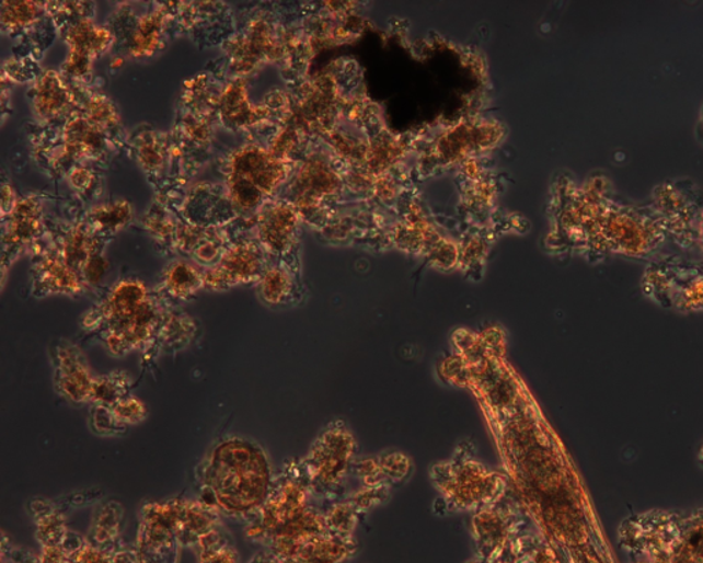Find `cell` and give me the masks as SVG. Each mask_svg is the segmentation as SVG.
Returning <instances> with one entry per match:
<instances>
[{"label": "cell", "instance_id": "f35d334b", "mask_svg": "<svg viewBox=\"0 0 703 563\" xmlns=\"http://www.w3.org/2000/svg\"><path fill=\"white\" fill-rule=\"evenodd\" d=\"M389 495H391V489H389V486H378V489L360 486L358 491H355L354 494H350L345 501L349 502L360 516V514H365L377 506L383 505V503L389 499Z\"/></svg>", "mask_w": 703, "mask_h": 563}, {"label": "cell", "instance_id": "9a60e30c", "mask_svg": "<svg viewBox=\"0 0 703 563\" xmlns=\"http://www.w3.org/2000/svg\"><path fill=\"white\" fill-rule=\"evenodd\" d=\"M199 338V324L187 313L168 307L157 334L155 356L176 354Z\"/></svg>", "mask_w": 703, "mask_h": 563}, {"label": "cell", "instance_id": "6f0895ef", "mask_svg": "<svg viewBox=\"0 0 703 563\" xmlns=\"http://www.w3.org/2000/svg\"><path fill=\"white\" fill-rule=\"evenodd\" d=\"M696 251H700L703 257V210L701 212L700 220H698Z\"/></svg>", "mask_w": 703, "mask_h": 563}, {"label": "cell", "instance_id": "f907efd6", "mask_svg": "<svg viewBox=\"0 0 703 563\" xmlns=\"http://www.w3.org/2000/svg\"><path fill=\"white\" fill-rule=\"evenodd\" d=\"M296 133L293 129H285V131L278 135V138L274 140L272 153L277 156L278 159L286 160V156L295 149L296 146Z\"/></svg>", "mask_w": 703, "mask_h": 563}, {"label": "cell", "instance_id": "ba28073f", "mask_svg": "<svg viewBox=\"0 0 703 563\" xmlns=\"http://www.w3.org/2000/svg\"><path fill=\"white\" fill-rule=\"evenodd\" d=\"M168 307L170 306L159 296L151 295L131 315L95 334L94 337L113 357L140 352L146 360H155L157 334Z\"/></svg>", "mask_w": 703, "mask_h": 563}, {"label": "cell", "instance_id": "e0dca14e", "mask_svg": "<svg viewBox=\"0 0 703 563\" xmlns=\"http://www.w3.org/2000/svg\"><path fill=\"white\" fill-rule=\"evenodd\" d=\"M204 289V273L196 265L187 262H173L168 265L162 274L160 297L165 305L172 307L171 301H188Z\"/></svg>", "mask_w": 703, "mask_h": 563}, {"label": "cell", "instance_id": "74e56055", "mask_svg": "<svg viewBox=\"0 0 703 563\" xmlns=\"http://www.w3.org/2000/svg\"><path fill=\"white\" fill-rule=\"evenodd\" d=\"M352 474L358 479L361 486H370V489H378V486H389L385 475L382 473L380 459L377 457H366L356 459Z\"/></svg>", "mask_w": 703, "mask_h": 563}, {"label": "cell", "instance_id": "9c48e42d", "mask_svg": "<svg viewBox=\"0 0 703 563\" xmlns=\"http://www.w3.org/2000/svg\"><path fill=\"white\" fill-rule=\"evenodd\" d=\"M53 382L59 397L73 405L90 404L95 376L79 345L58 340L51 352Z\"/></svg>", "mask_w": 703, "mask_h": 563}, {"label": "cell", "instance_id": "7bdbcfd3", "mask_svg": "<svg viewBox=\"0 0 703 563\" xmlns=\"http://www.w3.org/2000/svg\"><path fill=\"white\" fill-rule=\"evenodd\" d=\"M69 563H115V561H113V552L102 550L84 539L78 549L69 552Z\"/></svg>", "mask_w": 703, "mask_h": 563}, {"label": "cell", "instance_id": "836d02e7", "mask_svg": "<svg viewBox=\"0 0 703 563\" xmlns=\"http://www.w3.org/2000/svg\"><path fill=\"white\" fill-rule=\"evenodd\" d=\"M91 216L100 230L117 231L131 220L132 207L127 202H116L96 207Z\"/></svg>", "mask_w": 703, "mask_h": 563}, {"label": "cell", "instance_id": "f5cc1de1", "mask_svg": "<svg viewBox=\"0 0 703 563\" xmlns=\"http://www.w3.org/2000/svg\"><path fill=\"white\" fill-rule=\"evenodd\" d=\"M186 129L191 138L196 139L197 142H207L210 137V127L201 118H186Z\"/></svg>", "mask_w": 703, "mask_h": 563}, {"label": "cell", "instance_id": "7dc6e473", "mask_svg": "<svg viewBox=\"0 0 703 563\" xmlns=\"http://www.w3.org/2000/svg\"><path fill=\"white\" fill-rule=\"evenodd\" d=\"M503 137V128L497 123H481L474 127L475 148L479 150L491 149Z\"/></svg>", "mask_w": 703, "mask_h": 563}, {"label": "cell", "instance_id": "8992f818", "mask_svg": "<svg viewBox=\"0 0 703 563\" xmlns=\"http://www.w3.org/2000/svg\"><path fill=\"white\" fill-rule=\"evenodd\" d=\"M642 288L659 305L679 311L703 310V262L678 256L654 260L643 275Z\"/></svg>", "mask_w": 703, "mask_h": 563}, {"label": "cell", "instance_id": "4fadbf2b", "mask_svg": "<svg viewBox=\"0 0 703 563\" xmlns=\"http://www.w3.org/2000/svg\"><path fill=\"white\" fill-rule=\"evenodd\" d=\"M289 165L272 151L258 146H245L235 151L230 162V176L245 179L267 196L283 184L288 176Z\"/></svg>", "mask_w": 703, "mask_h": 563}, {"label": "cell", "instance_id": "7a4b0ae2", "mask_svg": "<svg viewBox=\"0 0 703 563\" xmlns=\"http://www.w3.org/2000/svg\"><path fill=\"white\" fill-rule=\"evenodd\" d=\"M602 237L606 254L636 260L661 258L669 240L650 203L635 204L615 192L604 205Z\"/></svg>", "mask_w": 703, "mask_h": 563}, {"label": "cell", "instance_id": "8fae6325", "mask_svg": "<svg viewBox=\"0 0 703 563\" xmlns=\"http://www.w3.org/2000/svg\"><path fill=\"white\" fill-rule=\"evenodd\" d=\"M151 295L153 294L140 279L128 278L117 282L99 305L84 313L80 326L94 337L95 334L131 315Z\"/></svg>", "mask_w": 703, "mask_h": 563}, {"label": "cell", "instance_id": "ab89813d", "mask_svg": "<svg viewBox=\"0 0 703 563\" xmlns=\"http://www.w3.org/2000/svg\"><path fill=\"white\" fill-rule=\"evenodd\" d=\"M229 186L232 202L243 210L256 208L264 197V194L245 179L230 176Z\"/></svg>", "mask_w": 703, "mask_h": 563}, {"label": "cell", "instance_id": "1f68e13d", "mask_svg": "<svg viewBox=\"0 0 703 563\" xmlns=\"http://www.w3.org/2000/svg\"><path fill=\"white\" fill-rule=\"evenodd\" d=\"M95 243L93 238L87 234L85 231L78 229L67 237L65 240L62 253L59 254L64 258V262L78 271L81 275L84 265L89 262L91 256H94Z\"/></svg>", "mask_w": 703, "mask_h": 563}, {"label": "cell", "instance_id": "44dd1931", "mask_svg": "<svg viewBox=\"0 0 703 563\" xmlns=\"http://www.w3.org/2000/svg\"><path fill=\"white\" fill-rule=\"evenodd\" d=\"M219 528V513L203 502H183L177 541L183 545H197L204 535Z\"/></svg>", "mask_w": 703, "mask_h": 563}, {"label": "cell", "instance_id": "e575fe53", "mask_svg": "<svg viewBox=\"0 0 703 563\" xmlns=\"http://www.w3.org/2000/svg\"><path fill=\"white\" fill-rule=\"evenodd\" d=\"M89 425L96 436L118 437L126 435L128 427L116 420L111 407L90 405Z\"/></svg>", "mask_w": 703, "mask_h": 563}, {"label": "cell", "instance_id": "6da1fadb", "mask_svg": "<svg viewBox=\"0 0 703 563\" xmlns=\"http://www.w3.org/2000/svg\"><path fill=\"white\" fill-rule=\"evenodd\" d=\"M196 475L205 506L245 522L257 516L275 479L264 448L240 436L216 443L198 464Z\"/></svg>", "mask_w": 703, "mask_h": 563}, {"label": "cell", "instance_id": "603a6c76", "mask_svg": "<svg viewBox=\"0 0 703 563\" xmlns=\"http://www.w3.org/2000/svg\"><path fill=\"white\" fill-rule=\"evenodd\" d=\"M257 294L260 300L267 307L278 308L291 305L297 294L293 275L283 267L267 268L258 280Z\"/></svg>", "mask_w": 703, "mask_h": 563}, {"label": "cell", "instance_id": "484cf974", "mask_svg": "<svg viewBox=\"0 0 703 563\" xmlns=\"http://www.w3.org/2000/svg\"><path fill=\"white\" fill-rule=\"evenodd\" d=\"M132 378L126 371H112L95 377L90 394V405L113 407L132 391Z\"/></svg>", "mask_w": 703, "mask_h": 563}, {"label": "cell", "instance_id": "680465c9", "mask_svg": "<svg viewBox=\"0 0 703 563\" xmlns=\"http://www.w3.org/2000/svg\"><path fill=\"white\" fill-rule=\"evenodd\" d=\"M698 137H700L703 143V106L701 110L700 122H698Z\"/></svg>", "mask_w": 703, "mask_h": 563}, {"label": "cell", "instance_id": "11a10c76", "mask_svg": "<svg viewBox=\"0 0 703 563\" xmlns=\"http://www.w3.org/2000/svg\"><path fill=\"white\" fill-rule=\"evenodd\" d=\"M93 179V173L85 170V168H76V170L70 173V183L73 184L74 188H79V191H85V188H89Z\"/></svg>", "mask_w": 703, "mask_h": 563}, {"label": "cell", "instance_id": "5bb4252c", "mask_svg": "<svg viewBox=\"0 0 703 563\" xmlns=\"http://www.w3.org/2000/svg\"><path fill=\"white\" fill-rule=\"evenodd\" d=\"M87 285L78 271L69 267L61 256H47L37 267L34 291L36 296L83 294Z\"/></svg>", "mask_w": 703, "mask_h": 563}, {"label": "cell", "instance_id": "2e32d148", "mask_svg": "<svg viewBox=\"0 0 703 563\" xmlns=\"http://www.w3.org/2000/svg\"><path fill=\"white\" fill-rule=\"evenodd\" d=\"M297 223H299V214L291 205H274L260 219V238L272 251L284 252L293 241Z\"/></svg>", "mask_w": 703, "mask_h": 563}, {"label": "cell", "instance_id": "3957f363", "mask_svg": "<svg viewBox=\"0 0 703 563\" xmlns=\"http://www.w3.org/2000/svg\"><path fill=\"white\" fill-rule=\"evenodd\" d=\"M431 480L447 508L457 512L479 510L500 502L506 490L502 474L492 472L466 452L431 468Z\"/></svg>", "mask_w": 703, "mask_h": 563}, {"label": "cell", "instance_id": "d590c367", "mask_svg": "<svg viewBox=\"0 0 703 563\" xmlns=\"http://www.w3.org/2000/svg\"><path fill=\"white\" fill-rule=\"evenodd\" d=\"M87 118L94 126L99 127L101 131L105 129H111L118 126L120 117L116 111L115 105L112 104V101L107 100L104 95H93L87 102Z\"/></svg>", "mask_w": 703, "mask_h": 563}, {"label": "cell", "instance_id": "d6986e66", "mask_svg": "<svg viewBox=\"0 0 703 563\" xmlns=\"http://www.w3.org/2000/svg\"><path fill=\"white\" fill-rule=\"evenodd\" d=\"M124 508L116 501H107L96 508L91 522L89 540L102 550L115 552L120 541Z\"/></svg>", "mask_w": 703, "mask_h": 563}, {"label": "cell", "instance_id": "ac0fdd59", "mask_svg": "<svg viewBox=\"0 0 703 563\" xmlns=\"http://www.w3.org/2000/svg\"><path fill=\"white\" fill-rule=\"evenodd\" d=\"M72 94L59 74L48 70L37 80L34 94L35 112L43 118L61 116L72 106Z\"/></svg>", "mask_w": 703, "mask_h": 563}, {"label": "cell", "instance_id": "db71d44e", "mask_svg": "<svg viewBox=\"0 0 703 563\" xmlns=\"http://www.w3.org/2000/svg\"><path fill=\"white\" fill-rule=\"evenodd\" d=\"M194 256L204 264L214 263L219 256V248L212 241L205 242L201 246L197 248Z\"/></svg>", "mask_w": 703, "mask_h": 563}, {"label": "cell", "instance_id": "816d5d0a", "mask_svg": "<svg viewBox=\"0 0 703 563\" xmlns=\"http://www.w3.org/2000/svg\"><path fill=\"white\" fill-rule=\"evenodd\" d=\"M41 563H69V552L64 544L42 547Z\"/></svg>", "mask_w": 703, "mask_h": 563}, {"label": "cell", "instance_id": "4dcf8cb0", "mask_svg": "<svg viewBox=\"0 0 703 563\" xmlns=\"http://www.w3.org/2000/svg\"><path fill=\"white\" fill-rule=\"evenodd\" d=\"M324 522L329 535L339 539H352L359 522V513L349 502H335L324 510Z\"/></svg>", "mask_w": 703, "mask_h": 563}, {"label": "cell", "instance_id": "ee69618b", "mask_svg": "<svg viewBox=\"0 0 703 563\" xmlns=\"http://www.w3.org/2000/svg\"><path fill=\"white\" fill-rule=\"evenodd\" d=\"M138 159L146 170H160L162 162H164V154H162L159 140L155 138L143 139L138 149Z\"/></svg>", "mask_w": 703, "mask_h": 563}, {"label": "cell", "instance_id": "30bf717a", "mask_svg": "<svg viewBox=\"0 0 703 563\" xmlns=\"http://www.w3.org/2000/svg\"><path fill=\"white\" fill-rule=\"evenodd\" d=\"M182 497L162 502L146 503L140 510L138 551L142 558H154L166 554L177 541L180 535Z\"/></svg>", "mask_w": 703, "mask_h": 563}, {"label": "cell", "instance_id": "b9f144b4", "mask_svg": "<svg viewBox=\"0 0 703 563\" xmlns=\"http://www.w3.org/2000/svg\"><path fill=\"white\" fill-rule=\"evenodd\" d=\"M36 15V3L4 2L2 7V24L9 28H21V26L28 25Z\"/></svg>", "mask_w": 703, "mask_h": 563}, {"label": "cell", "instance_id": "d6a6232c", "mask_svg": "<svg viewBox=\"0 0 703 563\" xmlns=\"http://www.w3.org/2000/svg\"><path fill=\"white\" fill-rule=\"evenodd\" d=\"M437 376L441 381L451 387H472L473 367L472 363L464 359L462 355L452 354L445 357L437 366Z\"/></svg>", "mask_w": 703, "mask_h": 563}, {"label": "cell", "instance_id": "ffe728a7", "mask_svg": "<svg viewBox=\"0 0 703 563\" xmlns=\"http://www.w3.org/2000/svg\"><path fill=\"white\" fill-rule=\"evenodd\" d=\"M28 510L36 524V538L42 547L64 544L70 530L67 519L57 503L45 499L32 501Z\"/></svg>", "mask_w": 703, "mask_h": 563}, {"label": "cell", "instance_id": "bcb514c9", "mask_svg": "<svg viewBox=\"0 0 703 563\" xmlns=\"http://www.w3.org/2000/svg\"><path fill=\"white\" fill-rule=\"evenodd\" d=\"M199 563H238V554L230 541L224 539L209 549L199 550Z\"/></svg>", "mask_w": 703, "mask_h": 563}, {"label": "cell", "instance_id": "f546056e", "mask_svg": "<svg viewBox=\"0 0 703 563\" xmlns=\"http://www.w3.org/2000/svg\"><path fill=\"white\" fill-rule=\"evenodd\" d=\"M475 148L474 127L459 126L442 135L437 142L438 159L445 162L463 160Z\"/></svg>", "mask_w": 703, "mask_h": 563}, {"label": "cell", "instance_id": "f6af8a7d", "mask_svg": "<svg viewBox=\"0 0 703 563\" xmlns=\"http://www.w3.org/2000/svg\"><path fill=\"white\" fill-rule=\"evenodd\" d=\"M430 260L431 264L437 268L452 269L459 260L458 249L453 243L446 240L435 242V245L431 246Z\"/></svg>", "mask_w": 703, "mask_h": 563}, {"label": "cell", "instance_id": "60d3db41", "mask_svg": "<svg viewBox=\"0 0 703 563\" xmlns=\"http://www.w3.org/2000/svg\"><path fill=\"white\" fill-rule=\"evenodd\" d=\"M112 411L116 420L127 427L140 424L149 415L148 407H146L142 400L132 397V394L113 405Z\"/></svg>", "mask_w": 703, "mask_h": 563}, {"label": "cell", "instance_id": "cb8c5ba5", "mask_svg": "<svg viewBox=\"0 0 703 563\" xmlns=\"http://www.w3.org/2000/svg\"><path fill=\"white\" fill-rule=\"evenodd\" d=\"M113 36L110 30L99 26L90 20H81L69 30L67 41L70 51L95 58L107 50Z\"/></svg>", "mask_w": 703, "mask_h": 563}, {"label": "cell", "instance_id": "7c38bea8", "mask_svg": "<svg viewBox=\"0 0 703 563\" xmlns=\"http://www.w3.org/2000/svg\"><path fill=\"white\" fill-rule=\"evenodd\" d=\"M264 271L257 246L243 242L224 253L218 265L204 271V289L227 290L232 286L258 282Z\"/></svg>", "mask_w": 703, "mask_h": 563}, {"label": "cell", "instance_id": "d4e9b609", "mask_svg": "<svg viewBox=\"0 0 703 563\" xmlns=\"http://www.w3.org/2000/svg\"><path fill=\"white\" fill-rule=\"evenodd\" d=\"M297 183L301 187L300 203L311 205L318 197L333 193L337 187L338 179L323 162L310 161L301 168Z\"/></svg>", "mask_w": 703, "mask_h": 563}, {"label": "cell", "instance_id": "5b68a950", "mask_svg": "<svg viewBox=\"0 0 703 563\" xmlns=\"http://www.w3.org/2000/svg\"><path fill=\"white\" fill-rule=\"evenodd\" d=\"M310 481L301 460L285 466L284 472L275 475L272 491L257 516L247 522L246 535L253 540L268 541L286 524L300 517L312 506Z\"/></svg>", "mask_w": 703, "mask_h": 563}, {"label": "cell", "instance_id": "8d00e7d4", "mask_svg": "<svg viewBox=\"0 0 703 563\" xmlns=\"http://www.w3.org/2000/svg\"><path fill=\"white\" fill-rule=\"evenodd\" d=\"M383 475L388 483L400 484L404 483L413 472V462H411L407 455L400 451H387L378 455Z\"/></svg>", "mask_w": 703, "mask_h": 563}, {"label": "cell", "instance_id": "681fc988", "mask_svg": "<svg viewBox=\"0 0 703 563\" xmlns=\"http://www.w3.org/2000/svg\"><path fill=\"white\" fill-rule=\"evenodd\" d=\"M93 61V58L83 56V54L69 51L67 61L64 64V69L65 72L73 76V78H83V76L90 73Z\"/></svg>", "mask_w": 703, "mask_h": 563}, {"label": "cell", "instance_id": "4316f807", "mask_svg": "<svg viewBox=\"0 0 703 563\" xmlns=\"http://www.w3.org/2000/svg\"><path fill=\"white\" fill-rule=\"evenodd\" d=\"M220 111L227 122L238 127L253 124L264 115L258 112V107L249 105L243 83H232L227 87L220 99Z\"/></svg>", "mask_w": 703, "mask_h": 563}, {"label": "cell", "instance_id": "c3c4849f", "mask_svg": "<svg viewBox=\"0 0 703 563\" xmlns=\"http://www.w3.org/2000/svg\"><path fill=\"white\" fill-rule=\"evenodd\" d=\"M110 267L111 263L107 262L106 257L95 253L94 256H91L89 262L85 263L83 271H81V278H83L87 286L99 285L100 282L104 279Z\"/></svg>", "mask_w": 703, "mask_h": 563}, {"label": "cell", "instance_id": "83f0119b", "mask_svg": "<svg viewBox=\"0 0 703 563\" xmlns=\"http://www.w3.org/2000/svg\"><path fill=\"white\" fill-rule=\"evenodd\" d=\"M164 23L165 15L159 10L140 19L129 37V54L137 58L151 56L160 46Z\"/></svg>", "mask_w": 703, "mask_h": 563}, {"label": "cell", "instance_id": "f1b7e54d", "mask_svg": "<svg viewBox=\"0 0 703 563\" xmlns=\"http://www.w3.org/2000/svg\"><path fill=\"white\" fill-rule=\"evenodd\" d=\"M41 227V208L35 199H24L14 205L10 220V242H28L37 234Z\"/></svg>", "mask_w": 703, "mask_h": 563}, {"label": "cell", "instance_id": "7402d4cb", "mask_svg": "<svg viewBox=\"0 0 703 563\" xmlns=\"http://www.w3.org/2000/svg\"><path fill=\"white\" fill-rule=\"evenodd\" d=\"M89 118L73 117L64 131L65 150L73 157H89L104 149V135Z\"/></svg>", "mask_w": 703, "mask_h": 563}, {"label": "cell", "instance_id": "9f6ffc18", "mask_svg": "<svg viewBox=\"0 0 703 563\" xmlns=\"http://www.w3.org/2000/svg\"><path fill=\"white\" fill-rule=\"evenodd\" d=\"M149 226L153 229L157 237H166L172 231L170 221L165 219H151Z\"/></svg>", "mask_w": 703, "mask_h": 563}, {"label": "cell", "instance_id": "277c9868", "mask_svg": "<svg viewBox=\"0 0 703 563\" xmlns=\"http://www.w3.org/2000/svg\"><path fill=\"white\" fill-rule=\"evenodd\" d=\"M356 459L358 443L345 422L334 421L324 427L301 459L313 496L337 499Z\"/></svg>", "mask_w": 703, "mask_h": 563}, {"label": "cell", "instance_id": "52a82bcc", "mask_svg": "<svg viewBox=\"0 0 703 563\" xmlns=\"http://www.w3.org/2000/svg\"><path fill=\"white\" fill-rule=\"evenodd\" d=\"M650 205L668 240L680 251H696V229L703 210V192L690 179H673L654 187Z\"/></svg>", "mask_w": 703, "mask_h": 563}]
</instances>
